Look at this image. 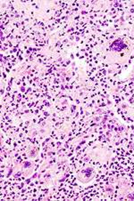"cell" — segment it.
<instances>
[{
  "mask_svg": "<svg viewBox=\"0 0 134 201\" xmlns=\"http://www.w3.org/2000/svg\"><path fill=\"white\" fill-rule=\"evenodd\" d=\"M124 48H126V45L124 44V42L121 38L115 39L110 45V49L112 50V51H115V52H120V51H122V50H123Z\"/></svg>",
  "mask_w": 134,
  "mask_h": 201,
  "instance_id": "1",
  "label": "cell"
},
{
  "mask_svg": "<svg viewBox=\"0 0 134 201\" xmlns=\"http://www.w3.org/2000/svg\"><path fill=\"white\" fill-rule=\"evenodd\" d=\"M82 174H85V176H86L87 178H91V174H93V169H91V168H87V169H85V170L82 171Z\"/></svg>",
  "mask_w": 134,
  "mask_h": 201,
  "instance_id": "2",
  "label": "cell"
}]
</instances>
